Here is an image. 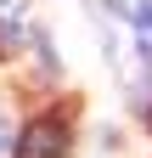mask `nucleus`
Listing matches in <instances>:
<instances>
[{"label": "nucleus", "mask_w": 152, "mask_h": 158, "mask_svg": "<svg viewBox=\"0 0 152 158\" xmlns=\"http://www.w3.org/2000/svg\"><path fill=\"white\" fill-rule=\"evenodd\" d=\"M11 158H68V130L56 124V118H34V124L17 135Z\"/></svg>", "instance_id": "nucleus-1"}, {"label": "nucleus", "mask_w": 152, "mask_h": 158, "mask_svg": "<svg viewBox=\"0 0 152 158\" xmlns=\"http://www.w3.org/2000/svg\"><path fill=\"white\" fill-rule=\"evenodd\" d=\"M107 6H118L130 23H135V40H141L146 56H152V0H107Z\"/></svg>", "instance_id": "nucleus-2"}, {"label": "nucleus", "mask_w": 152, "mask_h": 158, "mask_svg": "<svg viewBox=\"0 0 152 158\" xmlns=\"http://www.w3.org/2000/svg\"><path fill=\"white\" fill-rule=\"evenodd\" d=\"M11 147V130H6V118H0V152H6Z\"/></svg>", "instance_id": "nucleus-3"}]
</instances>
